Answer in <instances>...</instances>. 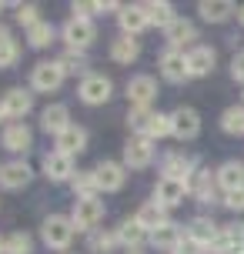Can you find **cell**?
Segmentation results:
<instances>
[{
	"instance_id": "obj_26",
	"label": "cell",
	"mask_w": 244,
	"mask_h": 254,
	"mask_svg": "<svg viewBox=\"0 0 244 254\" xmlns=\"http://www.w3.org/2000/svg\"><path fill=\"white\" fill-rule=\"evenodd\" d=\"M144 17H147V27H167L171 20H174V7L167 3V0H147V3H141Z\"/></svg>"
},
{
	"instance_id": "obj_34",
	"label": "cell",
	"mask_w": 244,
	"mask_h": 254,
	"mask_svg": "<svg viewBox=\"0 0 244 254\" xmlns=\"http://www.w3.org/2000/svg\"><path fill=\"white\" fill-rule=\"evenodd\" d=\"M70 184H74V197H94V194H97L94 171H77V174L70 178Z\"/></svg>"
},
{
	"instance_id": "obj_37",
	"label": "cell",
	"mask_w": 244,
	"mask_h": 254,
	"mask_svg": "<svg viewBox=\"0 0 244 254\" xmlns=\"http://www.w3.org/2000/svg\"><path fill=\"white\" fill-rule=\"evenodd\" d=\"M61 67H64V74H84L87 77V57H84V51H67L61 57Z\"/></svg>"
},
{
	"instance_id": "obj_5",
	"label": "cell",
	"mask_w": 244,
	"mask_h": 254,
	"mask_svg": "<svg viewBox=\"0 0 244 254\" xmlns=\"http://www.w3.org/2000/svg\"><path fill=\"white\" fill-rule=\"evenodd\" d=\"M151 161H154V144H151V137H130L124 144V167L144 171Z\"/></svg>"
},
{
	"instance_id": "obj_27",
	"label": "cell",
	"mask_w": 244,
	"mask_h": 254,
	"mask_svg": "<svg viewBox=\"0 0 244 254\" xmlns=\"http://www.w3.org/2000/svg\"><path fill=\"white\" fill-rule=\"evenodd\" d=\"M197 10H201V17H204L207 24H221V20H228L238 7H234L231 0H201Z\"/></svg>"
},
{
	"instance_id": "obj_2",
	"label": "cell",
	"mask_w": 244,
	"mask_h": 254,
	"mask_svg": "<svg viewBox=\"0 0 244 254\" xmlns=\"http://www.w3.org/2000/svg\"><path fill=\"white\" fill-rule=\"evenodd\" d=\"M70 221L77 231H97V224L104 221V201L101 197H77L74 211H70Z\"/></svg>"
},
{
	"instance_id": "obj_38",
	"label": "cell",
	"mask_w": 244,
	"mask_h": 254,
	"mask_svg": "<svg viewBox=\"0 0 244 254\" xmlns=\"http://www.w3.org/2000/svg\"><path fill=\"white\" fill-rule=\"evenodd\" d=\"M221 127L228 134H244V107H228L221 114Z\"/></svg>"
},
{
	"instance_id": "obj_29",
	"label": "cell",
	"mask_w": 244,
	"mask_h": 254,
	"mask_svg": "<svg viewBox=\"0 0 244 254\" xmlns=\"http://www.w3.org/2000/svg\"><path fill=\"white\" fill-rule=\"evenodd\" d=\"M144 238H147V231L141 228V221H137V217H127V221H124V224L117 228V241L124 244L127 251L141 248V241H144Z\"/></svg>"
},
{
	"instance_id": "obj_40",
	"label": "cell",
	"mask_w": 244,
	"mask_h": 254,
	"mask_svg": "<svg viewBox=\"0 0 244 254\" xmlns=\"http://www.w3.org/2000/svg\"><path fill=\"white\" fill-rule=\"evenodd\" d=\"M171 134V114H154V121H151V134L147 137H167Z\"/></svg>"
},
{
	"instance_id": "obj_4",
	"label": "cell",
	"mask_w": 244,
	"mask_h": 254,
	"mask_svg": "<svg viewBox=\"0 0 244 254\" xmlns=\"http://www.w3.org/2000/svg\"><path fill=\"white\" fill-rule=\"evenodd\" d=\"M111 90H114L111 77H104V74H87L84 80H80V87H77V97H80L84 104H90V107H97V104H107V101H111Z\"/></svg>"
},
{
	"instance_id": "obj_41",
	"label": "cell",
	"mask_w": 244,
	"mask_h": 254,
	"mask_svg": "<svg viewBox=\"0 0 244 254\" xmlns=\"http://www.w3.org/2000/svg\"><path fill=\"white\" fill-rule=\"evenodd\" d=\"M17 57H20V44H17V40H10V44L0 47V67H13Z\"/></svg>"
},
{
	"instance_id": "obj_42",
	"label": "cell",
	"mask_w": 244,
	"mask_h": 254,
	"mask_svg": "<svg viewBox=\"0 0 244 254\" xmlns=\"http://www.w3.org/2000/svg\"><path fill=\"white\" fill-rule=\"evenodd\" d=\"M90 13H101V7H97V3H87V0L74 3V17H80V20H90Z\"/></svg>"
},
{
	"instance_id": "obj_28",
	"label": "cell",
	"mask_w": 244,
	"mask_h": 254,
	"mask_svg": "<svg viewBox=\"0 0 244 254\" xmlns=\"http://www.w3.org/2000/svg\"><path fill=\"white\" fill-rule=\"evenodd\" d=\"M181 238H184L181 228H178V224H171V221L161 224L157 231H151V244H154L157 251H171V254H174V248L181 244Z\"/></svg>"
},
{
	"instance_id": "obj_36",
	"label": "cell",
	"mask_w": 244,
	"mask_h": 254,
	"mask_svg": "<svg viewBox=\"0 0 244 254\" xmlns=\"http://www.w3.org/2000/svg\"><path fill=\"white\" fill-rule=\"evenodd\" d=\"M3 254H34V241H30V234H24V231L10 234V238L3 241Z\"/></svg>"
},
{
	"instance_id": "obj_25",
	"label": "cell",
	"mask_w": 244,
	"mask_h": 254,
	"mask_svg": "<svg viewBox=\"0 0 244 254\" xmlns=\"http://www.w3.org/2000/svg\"><path fill=\"white\" fill-rule=\"evenodd\" d=\"M194 174V161L187 157V154L181 151H171L164 157V178H178V181H187Z\"/></svg>"
},
{
	"instance_id": "obj_44",
	"label": "cell",
	"mask_w": 244,
	"mask_h": 254,
	"mask_svg": "<svg viewBox=\"0 0 244 254\" xmlns=\"http://www.w3.org/2000/svg\"><path fill=\"white\" fill-rule=\"evenodd\" d=\"M174 254H201V248H197L191 238H181V244L174 248Z\"/></svg>"
},
{
	"instance_id": "obj_23",
	"label": "cell",
	"mask_w": 244,
	"mask_h": 254,
	"mask_svg": "<svg viewBox=\"0 0 244 254\" xmlns=\"http://www.w3.org/2000/svg\"><path fill=\"white\" fill-rule=\"evenodd\" d=\"M214 181H218V188L224 190V194L244 188V164H241V161H228V164H221L218 174H214Z\"/></svg>"
},
{
	"instance_id": "obj_15",
	"label": "cell",
	"mask_w": 244,
	"mask_h": 254,
	"mask_svg": "<svg viewBox=\"0 0 244 254\" xmlns=\"http://www.w3.org/2000/svg\"><path fill=\"white\" fill-rule=\"evenodd\" d=\"M44 174H47V181H70L74 178V157H67L61 151H47L44 154Z\"/></svg>"
},
{
	"instance_id": "obj_39",
	"label": "cell",
	"mask_w": 244,
	"mask_h": 254,
	"mask_svg": "<svg viewBox=\"0 0 244 254\" xmlns=\"http://www.w3.org/2000/svg\"><path fill=\"white\" fill-rule=\"evenodd\" d=\"M17 20L24 27H34L40 20V7L37 3H20V7H17Z\"/></svg>"
},
{
	"instance_id": "obj_50",
	"label": "cell",
	"mask_w": 244,
	"mask_h": 254,
	"mask_svg": "<svg viewBox=\"0 0 244 254\" xmlns=\"http://www.w3.org/2000/svg\"><path fill=\"white\" fill-rule=\"evenodd\" d=\"M0 10H3V3H0Z\"/></svg>"
},
{
	"instance_id": "obj_11",
	"label": "cell",
	"mask_w": 244,
	"mask_h": 254,
	"mask_svg": "<svg viewBox=\"0 0 244 254\" xmlns=\"http://www.w3.org/2000/svg\"><path fill=\"white\" fill-rule=\"evenodd\" d=\"M157 97V80L151 74H137L127 84V101L134 107H151V101Z\"/></svg>"
},
{
	"instance_id": "obj_45",
	"label": "cell",
	"mask_w": 244,
	"mask_h": 254,
	"mask_svg": "<svg viewBox=\"0 0 244 254\" xmlns=\"http://www.w3.org/2000/svg\"><path fill=\"white\" fill-rule=\"evenodd\" d=\"M231 77L244 84V51L238 54V57H234V64H231Z\"/></svg>"
},
{
	"instance_id": "obj_21",
	"label": "cell",
	"mask_w": 244,
	"mask_h": 254,
	"mask_svg": "<svg viewBox=\"0 0 244 254\" xmlns=\"http://www.w3.org/2000/svg\"><path fill=\"white\" fill-rule=\"evenodd\" d=\"M87 147V130L80 124H70L64 130V134H57V151L67 154V157H74V154H80Z\"/></svg>"
},
{
	"instance_id": "obj_30",
	"label": "cell",
	"mask_w": 244,
	"mask_h": 254,
	"mask_svg": "<svg viewBox=\"0 0 244 254\" xmlns=\"http://www.w3.org/2000/svg\"><path fill=\"white\" fill-rule=\"evenodd\" d=\"M137 54H141L137 37H117L114 44H111V57H114L117 64H134V61H137Z\"/></svg>"
},
{
	"instance_id": "obj_7",
	"label": "cell",
	"mask_w": 244,
	"mask_h": 254,
	"mask_svg": "<svg viewBox=\"0 0 244 254\" xmlns=\"http://www.w3.org/2000/svg\"><path fill=\"white\" fill-rule=\"evenodd\" d=\"M30 107H34V94L24 90V87H13V90H7V94L0 97V121H3V117H7V121L24 117Z\"/></svg>"
},
{
	"instance_id": "obj_17",
	"label": "cell",
	"mask_w": 244,
	"mask_h": 254,
	"mask_svg": "<svg viewBox=\"0 0 244 254\" xmlns=\"http://www.w3.org/2000/svg\"><path fill=\"white\" fill-rule=\"evenodd\" d=\"M3 147L7 151H13V154H24V151H30V144H34V130L24 124V121H13L7 130H3Z\"/></svg>"
},
{
	"instance_id": "obj_3",
	"label": "cell",
	"mask_w": 244,
	"mask_h": 254,
	"mask_svg": "<svg viewBox=\"0 0 244 254\" xmlns=\"http://www.w3.org/2000/svg\"><path fill=\"white\" fill-rule=\"evenodd\" d=\"M64 67H61V61H40L37 67H34V74H30V87L37 90V94H51V90H61V84H64Z\"/></svg>"
},
{
	"instance_id": "obj_6",
	"label": "cell",
	"mask_w": 244,
	"mask_h": 254,
	"mask_svg": "<svg viewBox=\"0 0 244 254\" xmlns=\"http://www.w3.org/2000/svg\"><path fill=\"white\" fill-rule=\"evenodd\" d=\"M171 134L178 140H194L201 134V117L194 107H178L174 114H171Z\"/></svg>"
},
{
	"instance_id": "obj_31",
	"label": "cell",
	"mask_w": 244,
	"mask_h": 254,
	"mask_svg": "<svg viewBox=\"0 0 244 254\" xmlns=\"http://www.w3.org/2000/svg\"><path fill=\"white\" fill-rule=\"evenodd\" d=\"M137 221H141V228L151 234V231H157L161 224H167V211L161 207V204L151 201V204H144L141 211H137Z\"/></svg>"
},
{
	"instance_id": "obj_16",
	"label": "cell",
	"mask_w": 244,
	"mask_h": 254,
	"mask_svg": "<svg viewBox=\"0 0 244 254\" xmlns=\"http://www.w3.org/2000/svg\"><path fill=\"white\" fill-rule=\"evenodd\" d=\"M211 251H218V254H244V224L241 221L221 228V234H218V241H214Z\"/></svg>"
},
{
	"instance_id": "obj_22",
	"label": "cell",
	"mask_w": 244,
	"mask_h": 254,
	"mask_svg": "<svg viewBox=\"0 0 244 254\" xmlns=\"http://www.w3.org/2000/svg\"><path fill=\"white\" fill-rule=\"evenodd\" d=\"M40 127L47 130V134H64L67 127H70V114H67L64 104H51V107H44V114H40Z\"/></svg>"
},
{
	"instance_id": "obj_19",
	"label": "cell",
	"mask_w": 244,
	"mask_h": 254,
	"mask_svg": "<svg viewBox=\"0 0 244 254\" xmlns=\"http://www.w3.org/2000/svg\"><path fill=\"white\" fill-rule=\"evenodd\" d=\"M218 181L211 178V171H194L191 178H187V194H194L197 201H204V204H211V201H218Z\"/></svg>"
},
{
	"instance_id": "obj_35",
	"label": "cell",
	"mask_w": 244,
	"mask_h": 254,
	"mask_svg": "<svg viewBox=\"0 0 244 254\" xmlns=\"http://www.w3.org/2000/svg\"><path fill=\"white\" fill-rule=\"evenodd\" d=\"M51 40H54V27L47 20H37L34 27H27V44L30 47H47Z\"/></svg>"
},
{
	"instance_id": "obj_24",
	"label": "cell",
	"mask_w": 244,
	"mask_h": 254,
	"mask_svg": "<svg viewBox=\"0 0 244 254\" xmlns=\"http://www.w3.org/2000/svg\"><path fill=\"white\" fill-rule=\"evenodd\" d=\"M117 24L124 30V37H137L144 27H147V17H144L141 3H134V7H124V10L117 13Z\"/></svg>"
},
{
	"instance_id": "obj_48",
	"label": "cell",
	"mask_w": 244,
	"mask_h": 254,
	"mask_svg": "<svg viewBox=\"0 0 244 254\" xmlns=\"http://www.w3.org/2000/svg\"><path fill=\"white\" fill-rule=\"evenodd\" d=\"M3 241H7V238H0V254H3Z\"/></svg>"
},
{
	"instance_id": "obj_8",
	"label": "cell",
	"mask_w": 244,
	"mask_h": 254,
	"mask_svg": "<svg viewBox=\"0 0 244 254\" xmlns=\"http://www.w3.org/2000/svg\"><path fill=\"white\" fill-rule=\"evenodd\" d=\"M94 181H97V190H121L127 181V167L117 161H101L94 167Z\"/></svg>"
},
{
	"instance_id": "obj_49",
	"label": "cell",
	"mask_w": 244,
	"mask_h": 254,
	"mask_svg": "<svg viewBox=\"0 0 244 254\" xmlns=\"http://www.w3.org/2000/svg\"><path fill=\"white\" fill-rule=\"evenodd\" d=\"M127 254H144V251H137V248H134V251H127Z\"/></svg>"
},
{
	"instance_id": "obj_47",
	"label": "cell",
	"mask_w": 244,
	"mask_h": 254,
	"mask_svg": "<svg viewBox=\"0 0 244 254\" xmlns=\"http://www.w3.org/2000/svg\"><path fill=\"white\" fill-rule=\"evenodd\" d=\"M238 20H241V27H244V7H238Z\"/></svg>"
},
{
	"instance_id": "obj_32",
	"label": "cell",
	"mask_w": 244,
	"mask_h": 254,
	"mask_svg": "<svg viewBox=\"0 0 244 254\" xmlns=\"http://www.w3.org/2000/svg\"><path fill=\"white\" fill-rule=\"evenodd\" d=\"M117 244H121L117 241V231H90L87 234V248L94 254H111Z\"/></svg>"
},
{
	"instance_id": "obj_33",
	"label": "cell",
	"mask_w": 244,
	"mask_h": 254,
	"mask_svg": "<svg viewBox=\"0 0 244 254\" xmlns=\"http://www.w3.org/2000/svg\"><path fill=\"white\" fill-rule=\"evenodd\" d=\"M151 121H154V111H147V107H134L127 114V124L137 137H147L151 134Z\"/></svg>"
},
{
	"instance_id": "obj_9",
	"label": "cell",
	"mask_w": 244,
	"mask_h": 254,
	"mask_svg": "<svg viewBox=\"0 0 244 254\" xmlns=\"http://www.w3.org/2000/svg\"><path fill=\"white\" fill-rule=\"evenodd\" d=\"M184 194H187V181H178V178H164L161 174V181H157L154 188V204H161V207H178L181 201H184Z\"/></svg>"
},
{
	"instance_id": "obj_1",
	"label": "cell",
	"mask_w": 244,
	"mask_h": 254,
	"mask_svg": "<svg viewBox=\"0 0 244 254\" xmlns=\"http://www.w3.org/2000/svg\"><path fill=\"white\" fill-rule=\"evenodd\" d=\"M74 234H77V228H74V221H70V217H64V214H51L44 224H40V238H44V244H47V248H54V251L70 248Z\"/></svg>"
},
{
	"instance_id": "obj_18",
	"label": "cell",
	"mask_w": 244,
	"mask_h": 254,
	"mask_svg": "<svg viewBox=\"0 0 244 254\" xmlns=\"http://www.w3.org/2000/svg\"><path fill=\"white\" fill-rule=\"evenodd\" d=\"M164 37H167V44H171L174 51H181L184 44H194V37H197V27H194L187 17H174V20L164 27Z\"/></svg>"
},
{
	"instance_id": "obj_12",
	"label": "cell",
	"mask_w": 244,
	"mask_h": 254,
	"mask_svg": "<svg viewBox=\"0 0 244 254\" xmlns=\"http://www.w3.org/2000/svg\"><path fill=\"white\" fill-rule=\"evenodd\" d=\"M30 178H34V171L27 167V161H7V164H0V188L3 190L27 188Z\"/></svg>"
},
{
	"instance_id": "obj_14",
	"label": "cell",
	"mask_w": 244,
	"mask_h": 254,
	"mask_svg": "<svg viewBox=\"0 0 244 254\" xmlns=\"http://www.w3.org/2000/svg\"><path fill=\"white\" fill-rule=\"evenodd\" d=\"M218 234H221V228L211 221V217H194L191 224H187V238H191L201 251H211L214 241H218Z\"/></svg>"
},
{
	"instance_id": "obj_43",
	"label": "cell",
	"mask_w": 244,
	"mask_h": 254,
	"mask_svg": "<svg viewBox=\"0 0 244 254\" xmlns=\"http://www.w3.org/2000/svg\"><path fill=\"white\" fill-rule=\"evenodd\" d=\"M224 204H228L231 211H244V188L231 190V194H224Z\"/></svg>"
},
{
	"instance_id": "obj_46",
	"label": "cell",
	"mask_w": 244,
	"mask_h": 254,
	"mask_svg": "<svg viewBox=\"0 0 244 254\" xmlns=\"http://www.w3.org/2000/svg\"><path fill=\"white\" fill-rule=\"evenodd\" d=\"M10 27H3V24H0V47H3V44H10Z\"/></svg>"
},
{
	"instance_id": "obj_10",
	"label": "cell",
	"mask_w": 244,
	"mask_h": 254,
	"mask_svg": "<svg viewBox=\"0 0 244 254\" xmlns=\"http://www.w3.org/2000/svg\"><path fill=\"white\" fill-rule=\"evenodd\" d=\"M94 37H97V30H94V24H90V20L70 17V20L64 24V40L70 44V51H84V47H90V44H94Z\"/></svg>"
},
{
	"instance_id": "obj_13",
	"label": "cell",
	"mask_w": 244,
	"mask_h": 254,
	"mask_svg": "<svg viewBox=\"0 0 244 254\" xmlns=\"http://www.w3.org/2000/svg\"><path fill=\"white\" fill-rule=\"evenodd\" d=\"M161 74H164V80H171V84H181V80H187V54L184 51H164L161 54Z\"/></svg>"
},
{
	"instance_id": "obj_20",
	"label": "cell",
	"mask_w": 244,
	"mask_h": 254,
	"mask_svg": "<svg viewBox=\"0 0 244 254\" xmlns=\"http://www.w3.org/2000/svg\"><path fill=\"white\" fill-rule=\"evenodd\" d=\"M214 70V51L204 47V44H194L187 51V74L191 77H207Z\"/></svg>"
}]
</instances>
